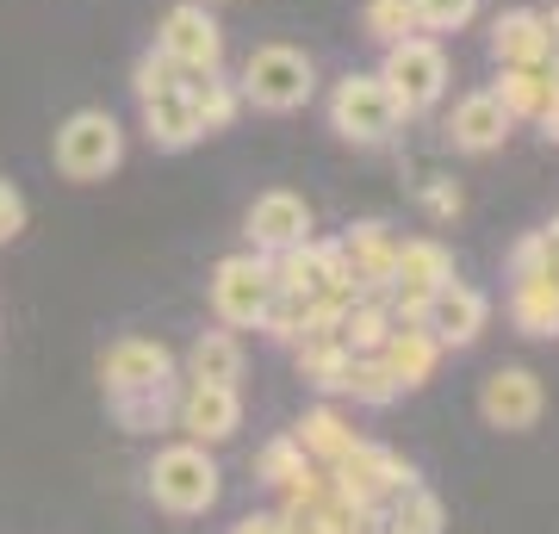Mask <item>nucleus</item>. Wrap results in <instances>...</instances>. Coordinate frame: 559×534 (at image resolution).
I'll return each instance as SVG.
<instances>
[{
	"instance_id": "nucleus-40",
	"label": "nucleus",
	"mask_w": 559,
	"mask_h": 534,
	"mask_svg": "<svg viewBox=\"0 0 559 534\" xmlns=\"http://www.w3.org/2000/svg\"><path fill=\"white\" fill-rule=\"evenodd\" d=\"M205 7H230V0H205Z\"/></svg>"
},
{
	"instance_id": "nucleus-21",
	"label": "nucleus",
	"mask_w": 559,
	"mask_h": 534,
	"mask_svg": "<svg viewBox=\"0 0 559 534\" xmlns=\"http://www.w3.org/2000/svg\"><path fill=\"white\" fill-rule=\"evenodd\" d=\"M441 355H448V348H441V342L429 336V330H423V323H399V330H392V336H385V348H380L385 373L399 379L404 392H423V385H429V379H436Z\"/></svg>"
},
{
	"instance_id": "nucleus-7",
	"label": "nucleus",
	"mask_w": 559,
	"mask_h": 534,
	"mask_svg": "<svg viewBox=\"0 0 559 534\" xmlns=\"http://www.w3.org/2000/svg\"><path fill=\"white\" fill-rule=\"evenodd\" d=\"M454 280V249L441 237H411L399 242V261H392V286H385V305H392V323H423L429 317V298Z\"/></svg>"
},
{
	"instance_id": "nucleus-34",
	"label": "nucleus",
	"mask_w": 559,
	"mask_h": 534,
	"mask_svg": "<svg viewBox=\"0 0 559 534\" xmlns=\"http://www.w3.org/2000/svg\"><path fill=\"white\" fill-rule=\"evenodd\" d=\"M417 205H423V218H436V224H454L460 212H466V193H460L454 180H423L417 187Z\"/></svg>"
},
{
	"instance_id": "nucleus-41",
	"label": "nucleus",
	"mask_w": 559,
	"mask_h": 534,
	"mask_svg": "<svg viewBox=\"0 0 559 534\" xmlns=\"http://www.w3.org/2000/svg\"><path fill=\"white\" fill-rule=\"evenodd\" d=\"M385 534H392V529H385Z\"/></svg>"
},
{
	"instance_id": "nucleus-8",
	"label": "nucleus",
	"mask_w": 559,
	"mask_h": 534,
	"mask_svg": "<svg viewBox=\"0 0 559 534\" xmlns=\"http://www.w3.org/2000/svg\"><path fill=\"white\" fill-rule=\"evenodd\" d=\"M267 298H274V268L255 249L224 256L212 268V280H205V305H212V317H218L224 330H255L261 311H267Z\"/></svg>"
},
{
	"instance_id": "nucleus-1",
	"label": "nucleus",
	"mask_w": 559,
	"mask_h": 534,
	"mask_svg": "<svg viewBox=\"0 0 559 534\" xmlns=\"http://www.w3.org/2000/svg\"><path fill=\"white\" fill-rule=\"evenodd\" d=\"M143 491H150V503L168 515H180V522H193V515H212L224 497V466L212 460V448H200V441H162L156 454H150V466H143Z\"/></svg>"
},
{
	"instance_id": "nucleus-10",
	"label": "nucleus",
	"mask_w": 559,
	"mask_h": 534,
	"mask_svg": "<svg viewBox=\"0 0 559 534\" xmlns=\"http://www.w3.org/2000/svg\"><path fill=\"white\" fill-rule=\"evenodd\" d=\"M547 411V385H540L535 367H491L479 385V416L485 429H498V436H528Z\"/></svg>"
},
{
	"instance_id": "nucleus-9",
	"label": "nucleus",
	"mask_w": 559,
	"mask_h": 534,
	"mask_svg": "<svg viewBox=\"0 0 559 534\" xmlns=\"http://www.w3.org/2000/svg\"><path fill=\"white\" fill-rule=\"evenodd\" d=\"M156 50L175 62L180 75H212L224 69V25L205 0H175L156 25Z\"/></svg>"
},
{
	"instance_id": "nucleus-12",
	"label": "nucleus",
	"mask_w": 559,
	"mask_h": 534,
	"mask_svg": "<svg viewBox=\"0 0 559 534\" xmlns=\"http://www.w3.org/2000/svg\"><path fill=\"white\" fill-rule=\"evenodd\" d=\"M100 392H143V385H162V379H180V355L162 336H119L100 348Z\"/></svg>"
},
{
	"instance_id": "nucleus-23",
	"label": "nucleus",
	"mask_w": 559,
	"mask_h": 534,
	"mask_svg": "<svg viewBox=\"0 0 559 534\" xmlns=\"http://www.w3.org/2000/svg\"><path fill=\"white\" fill-rule=\"evenodd\" d=\"M175 397H180V379H162V385H143V392L106 397V411H112L124 436H156V429H175Z\"/></svg>"
},
{
	"instance_id": "nucleus-3",
	"label": "nucleus",
	"mask_w": 559,
	"mask_h": 534,
	"mask_svg": "<svg viewBox=\"0 0 559 534\" xmlns=\"http://www.w3.org/2000/svg\"><path fill=\"white\" fill-rule=\"evenodd\" d=\"M373 75L385 81V94L399 106V119H423V112H436L441 99H448V81H454V62L441 50V38L429 32H411V38L385 44V57Z\"/></svg>"
},
{
	"instance_id": "nucleus-20",
	"label": "nucleus",
	"mask_w": 559,
	"mask_h": 534,
	"mask_svg": "<svg viewBox=\"0 0 559 534\" xmlns=\"http://www.w3.org/2000/svg\"><path fill=\"white\" fill-rule=\"evenodd\" d=\"M143 138H150V150H162V156L193 150V143L205 138L200 112H193V94H187V87H175V94L143 99Z\"/></svg>"
},
{
	"instance_id": "nucleus-19",
	"label": "nucleus",
	"mask_w": 559,
	"mask_h": 534,
	"mask_svg": "<svg viewBox=\"0 0 559 534\" xmlns=\"http://www.w3.org/2000/svg\"><path fill=\"white\" fill-rule=\"evenodd\" d=\"M485 44H491V62H498V69H540V62H547V32H540L535 7L498 13L491 32H485Z\"/></svg>"
},
{
	"instance_id": "nucleus-38",
	"label": "nucleus",
	"mask_w": 559,
	"mask_h": 534,
	"mask_svg": "<svg viewBox=\"0 0 559 534\" xmlns=\"http://www.w3.org/2000/svg\"><path fill=\"white\" fill-rule=\"evenodd\" d=\"M540 13V32H547V57H559V0L554 7H535Z\"/></svg>"
},
{
	"instance_id": "nucleus-4",
	"label": "nucleus",
	"mask_w": 559,
	"mask_h": 534,
	"mask_svg": "<svg viewBox=\"0 0 559 534\" xmlns=\"http://www.w3.org/2000/svg\"><path fill=\"white\" fill-rule=\"evenodd\" d=\"M323 119H330V131H336L342 143H355V150H385L404 124L392 94H385V81L373 75V69H348V75L330 87V99H323Z\"/></svg>"
},
{
	"instance_id": "nucleus-13",
	"label": "nucleus",
	"mask_w": 559,
	"mask_h": 534,
	"mask_svg": "<svg viewBox=\"0 0 559 534\" xmlns=\"http://www.w3.org/2000/svg\"><path fill=\"white\" fill-rule=\"evenodd\" d=\"M175 429L187 441H200V448H224V441H237V429H242V392H237V385H193V379H180Z\"/></svg>"
},
{
	"instance_id": "nucleus-5",
	"label": "nucleus",
	"mask_w": 559,
	"mask_h": 534,
	"mask_svg": "<svg viewBox=\"0 0 559 534\" xmlns=\"http://www.w3.org/2000/svg\"><path fill=\"white\" fill-rule=\"evenodd\" d=\"M50 156H57V175L62 180L94 187V180L119 175V162H124V124L112 119L106 106H81V112H69V119L57 124Z\"/></svg>"
},
{
	"instance_id": "nucleus-11",
	"label": "nucleus",
	"mask_w": 559,
	"mask_h": 534,
	"mask_svg": "<svg viewBox=\"0 0 559 534\" xmlns=\"http://www.w3.org/2000/svg\"><path fill=\"white\" fill-rule=\"evenodd\" d=\"M242 237L255 256H280V249H293V242L318 237V218H311V199L293 193V187H267V193L249 199V212H242Z\"/></svg>"
},
{
	"instance_id": "nucleus-6",
	"label": "nucleus",
	"mask_w": 559,
	"mask_h": 534,
	"mask_svg": "<svg viewBox=\"0 0 559 534\" xmlns=\"http://www.w3.org/2000/svg\"><path fill=\"white\" fill-rule=\"evenodd\" d=\"M330 485H336V497H348L355 510H385L392 497L411 491V485H423V478H417V466H411L399 448L360 436L355 448L330 466Z\"/></svg>"
},
{
	"instance_id": "nucleus-2",
	"label": "nucleus",
	"mask_w": 559,
	"mask_h": 534,
	"mask_svg": "<svg viewBox=\"0 0 559 534\" xmlns=\"http://www.w3.org/2000/svg\"><path fill=\"white\" fill-rule=\"evenodd\" d=\"M237 94H242V106H255L267 119L305 112L318 99V62L299 44H255L237 69Z\"/></svg>"
},
{
	"instance_id": "nucleus-28",
	"label": "nucleus",
	"mask_w": 559,
	"mask_h": 534,
	"mask_svg": "<svg viewBox=\"0 0 559 534\" xmlns=\"http://www.w3.org/2000/svg\"><path fill=\"white\" fill-rule=\"evenodd\" d=\"M342 397H355L360 411H392V404L404 397V385L385 373L380 355H355V367H348V379H342Z\"/></svg>"
},
{
	"instance_id": "nucleus-25",
	"label": "nucleus",
	"mask_w": 559,
	"mask_h": 534,
	"mask_svg": "<svg viewBox=\"0 0 559 534\" xmlns=\"http://www.w3.org/2000/svg\"><path fill=\"white\" fill-rule=\"evenodd\" d=\"M399 323H392V305L373 293H360L348 311H342V342H348V355H380L385 336H392Z\"/></svg>"
},
{
	"instance_id": "nucleus-39",
	"label": "nucleus",
	"mask_w": 559,
	"mask_h": 534,
	"mask_svg": "<svg viewBox=\"0 0 559 534\" xmlns=\"http://www.w3.org/2000/svg\"><path fill=\"white\" fill-rule=\"evenodd\" d=\"M540 138H547V143H559V99H554V106H547V112H540Z\"/></svg>"
},
{
	"instance_id": "nucleus-15",
	"label": "nucleus",
	"mask_w": 559,
	"mask_h": 534,
	"mask_svg": "<svg viewBox=\"0 0 559 534\" xmlns=\"http://www.w3.org/2000/svg\"><path fill=\"white\" fill-rule=\"evenodd\" d=\"M510 131H516V124H510V112L491 99V87L460 94L454 112H448V143H454L460 156H491V150L510 143Z\"/></svg>"
},
{
	"instance_id": "nucleus-22",
	"label": "nucleus",
	"mask_w": 559,
	"mask_h": 534,
	"mask_svg": "<svg viewBox=\"0 0 559 534\" xmlns=\"http://www.w3.org/2000/svg\"><path fill=\"white\" fill-rule=\"evenodd\" d=\"M510 323H516L522 336H535V342L559 336V280L547 274V268L510 280Z\"/></svg>"
},
{
	"instance_id": "nucleus-24",
	"label": "nucleus",
	"mask_w": 559,
	"mask_h": 534,
	"mask_svg": "<svg viewBox=\"0 0 559 534\" xmlns=\"http://www.w3.org/2000/svg\"><path fill=\"white\" fill-rule=\"evenodd\" d=\"M187 94H193V112H200L205 138H218V131H230V124L242 119L237 75H224V69H212V75H187Z\"/></svg>"
},
{
	"instance_id": "nucleus-29",
	"label": "nucleus",
	"mask_w": 559,
	"mask_h": 534,
	"mask_svg": "<svg viewBox=\"0 0 559 534\" xmlns=\"http://www.w3.org/2000/svg\"><path fill=\"white\" fill-rule=\"evenodd\" d=\"M305 323H311V298L305 293H286V286H274V298H267V311H261V336L280 342V348H293V342L305 336Z\"/></svg>"
},
{
	"instance_id": "nucleus-17",
	"label": "nucleus",
	"mask_w": 559,
	"mask_h": 534,
	"mask_svg": "<svg viewBox=\"0 0 559 534\" xmlns=\"http://www.w3.org/2000/svg\"><path fill=\"white\" fill-rule=\"evenodd\" d=\"M242 336L237 330H200V336L187 342V355H180V379H193V385H242Z\"/></svg>"
},
{
	"instance_id": "nucleus-32",
	"label": "nucleus",
	"mask_w": 559,
	"mask_h": 534,
	"mask_svg": "<svg viewBox=\"0 0 559 534\" xmlns=\"http://www.w3.org/2000/svg\"><path fill=\"white\" fill-rule=\"evenodd\" d=\"M485 0H411V13H417V32L429 38H448V32H466V25L479 20Z\"/></svg>"
},
{
	"instance_id": "nucleus-30",
	"label": "nucleus",
	"mask_w": 559,
	"mask_h": 534,
	"mask_svg": "<svg viewBox=\"0 0 559 534\" xmlns=\"http://www.w3.org/2000/svg\"><path fill=\"white\" fill-rule=\"evenodd\" d=\"M360 32L385 50V44H399L417 32V13H411V0H367L360 7Z\"/></svg>"
},
{
	"instance_id": "nucleus-27",
	"label": "nucleus",
	"mask_w": 559,
	"mask_h": 534,
	"mask_svg": "<svg viewBox=\"0 0 559 534\" xmlns=\"http://www.w3.org/2000/svg\"><path fill=\"white\" fill-rule=\"evenodd\" d=\"M380 515H385V529H392V534H441V529H448V510H441V497L429 491V485L399 491Z\"/></svg>"
},
{
	"instance_id": "nucleus-37",
	"label": "nucleus",
	"mask_w": 559,
	"mask_h": 534,
	"mask_svg": "<svg viewBox=\"0 0 559 534\" xmlns=\"http://www.w3.org/2000/svg\"><path fill=\"white\" fill-rule=\"evenodd\" d=\"M230 534H286V529H280V510H255V515H242Z\"/></svg>"
},
{
	"instance_id": "nucleus-16",
	"label": "nucleus",
	"mask_w": 559,
	"mask_h": 534,
	"mask_svg": "<svg viewBox=\"0 0 559 534\" xmlns=\"http://www.w3.org/2000/svg\"><path fill=\"white\" fill-rule=\"evenodd\" d=\"M336 242H342V256H348L355 293L385 298V286H392V261H399V237H392V224H385V218H360V224H348V237H336Z\"/></svg>"
},
{
	"instance_id": "nucleus-35",
	"label": "nucleus",
	"mask_w": 559,
	"mask_h": 534,
	"mask_svg": "<svg viewBox=\"0 0 559 534\" xmlns=\"http://www.w3.org/2000/svg\"><path fill=\"white\" fill-rule=\"evenodd\" d=\"M547 268V230H528V237L510 249V280H522V274H540Z\"/></svg>"
},
{
	"instance_id": "nucleus-26",
	"label": "nucleus",
	"mask_w": 559,
	"mask_h": 534,
	"mask_svg": "<svg viewBox=\"0 0 559 534\" xmlns=\"http://www.w3.org/2000/svg\"><path fill=\"white\" fill-rule=\"evenodd\" d=\"M491 99L510 112V124H535L540 112H547V75H540V69H498Z\"/></svg>"
},
{
	"instance_id": "nucleus-31",
	"label": "nucleus",
	"mask_w": 559,
	"mask_h": 534,
	"mask_svg": "<svg viewBox=\"0 0 559 534\" xmlns=\"http://www.w3.org/2000/svg\"><path fill=\"white\" fill-rule=\"evenodd\" d=\"M305 466H311V460H305V448H299L293 436L261 441V454H255V478H261V485H274V491H286V485H293Z\"/></svg>"
},
{
	"instance_id": "nucleus-18",
	"label": "nucleus",
	"mask_w": 559,
	"mask_h": 534,
	"mask_svg": "<svg viewBox=\"0 0 559 534\" xmlns=\"http://www.w3.org/2000/svg\"><path fill=\"white\" fill-rule=\"evenodd\" d=\"M286 436H293V441L305 448V460H311V466H336V460L360 441V429L348 423V411H342L336 397H323V404L299 411V423H293Z\"/></svg>"
},
{
	"instance_id": "nucleus-33",
	"label": "nucleus",
	"mask_w": 559,
	"mask_h": 534,
	"mask_svg": "<svg viewBox=\"0 0 559 534\" xmlns=\"http://www.w3.org/2000/svg\"><path fill=\"white\" fill-rule=\"evenodd\" d=\"M175 87H187V75H180L175 62L162 57L156 44L138 50V62H131V94H138V106L143 99H156V94H175Z\"/></svg>"
},
{
	"instance_id": "nucleus-14",
	"label": "nucleus",
	"mask_w": 559,
	"mask_h": 534,
	"mask_svg": "<svg viewBox=\"0 0 559 534\" xmlns=\"http://www.w3.org/2000/svg\"><path fill=\"white\" fill-rule=\"evenodd\" d=\"M485 323H491V298L479 286H466V280H448L436 298H429V317H423V330L441 342V348H473L485 336Z\"/></svg>"
},
{
	"instance_id": "nucleus-36",
	"label": "nucleus",
	"mask_w": 559,
	"mask_h": 534,
	"mask_svg": "<svg viewBox=\"0 0 559 534\" xmlns=\"http://www.w3.org/2000/svg\"><path fill=\"white\" fill-rule=\"evenodd\" d=\"M25 218H32V212H25V193L13 187V180H0V242H13V237H20Z\"/></svg>"
}]
</instances>
